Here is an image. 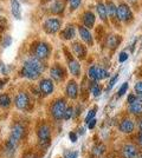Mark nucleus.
I'll return each instance as SVG.
<instances>
[{
  "instance_id": "7c9ffc66",
  "label": "nucleus",
  "mask_w": 142,
  "mask_h": 158,
  "mask_svg": "<svg viewBox=\"0 0 142 158\" xmlns=\"http://www.w3.org/2000/svg\"><path fill=\"white\" fill-rule=\"evenodd\" d=\"M134 91L137 96H142V80L141 81H137L134 86Z\"/></svg>"
},
{
  "instance_id": "37998d69",
  "label": "nucleus",
  "mask_w": 142,
  "mask_h": 158,
  "mask_svg": "<svg viewBox=\"0 0 142 158\" xmlns=\"http://www.w3.org/2000/svg\"><path fill=\"white\" fill-rule=\"evenodd\" d=\"M128 2L130 5H136L137 4V0H128Z\"/></svg>"
},
{
  "instance_id": "e433bc0d",
  "label": "nucleus",
  "mask_w": 142,
  "mask_h": 158,
  "mask_svg": "<svg viewBox=\"0 0 142 158\" xmlns=\"http://www.w3.org/2000/svg\"><path fill=\"white\" fill-rule=\"evenodd\" d=\"M136 99H137V97H136L135 94H133V93H131V94H129V96H128L127 102H128L129 104H131V103H134V102H135Z\"/></svg>"
},
{
  "instance_id": "7ed1b4c3",
  "label": "nucleus",
  "mask_w": 142,
  "mask_h": 158,
  "mask_svg": "<svg viewBox=\"0 0 142 158\" xmlns=\"http://www.w3.org/2000/svg\"><path fill=\"white\" fill-rule=\"evenodd\" d=\"M117 17H118V20L124 23V24L131 23L134 19V13L131 11L130 5H128L124 1L118 2V5H117Z\"/></svg>"
},
{
  "instance_id": "4468645a",
  "label": "nucleus",
  "mask_w": 142,
  "mask_h": 158,
  "mask_svg": "<svg viewBox=\"0 0 142 158\" xmlns=\"http://www.w3.org/2000/svg\"><path fill=\"white\" fill-rule=\"evenodd\" d=\"M96 23V17L91 11H85L83 15H82V25L84 27H87L89 30H91L95 26Z\"/></svg>"
},
{
  "instance_id": "5701e85b",
  "label": "nucleus",
  "mask_w": 142,
  "mask_h": 158,
  "mask_svg": "<svg viewBox=\"0 0 142 158\" xmlns=\"http://www.w3.org/2000/svg\"><path fill=\"white\" fill-rule=\"evenodd\" d=\"M122 38L116 35V34H110L108 37V46L111 48V50H115L116 47L121 44Z\"/></svg>"
},
{
  "instance_id": "aec40b11",
  "label": "nucleus",
  "mask_w": 142,
  "mask_h": 158,
  "mask_svg": "<svg viewBox=\"0 0 142 158\" xmlns=\"http://www.w3.org/2000/svg\"><path fill=\"white\" fill-rule=\"evenodd\" d=\"M96 12H97L100 19H101L103 23L108 24V13H107L105 5H104L103 2H97V5H96Z\"/></svg>"
},
{
  "instance_id": "a211bd4d",
  "label": "nucleus",
  "mask_w": 142,
  "mask_h": 158,
  "mask_svg": "<svg viewBox=\"0 0 142 158\" xmlns=\"http://www.w3.org/2000/svg\"><path fill=\"white\" fill-rule=\"evenodd\" d=\"M76 35V27L71 24H69L64 27V30H62L61 32V38L64 40H71L75 38Z\"/></svg>"
},
{
  "instance_id": "72a5a7b5",
  "label": "nucleus",
  "mask_w": 142,
  "mask_h": 158,
  "mask_svg": "<svg viewBox=\"0 0 142 158\" xmlns=\"http://www.w3.org/2000/svg\"><path fill=\"white\" fill-rule=\"evenodd\" d=\"M127 90H128V83H124L123 85L120 87V91L117 92V96H120V97H122L124 93L127 92Z\"/></svg>"
},
{
  "instance_id": "ea45409f",
  "label": "nucleus",
  "mask_w": 142,
  "mask_h": 158,
  "mask_svg": "<svg viewBox=\"0 0 142 158\" xmlns=\"http://www.w3.org/2000/svg\"><path fill=\"white\" fill-rule=\"evenodd\" d=\"M95 125H96V119H91L90 122L88 123V129H90V130H93L95 127Z\"/></svg>"
},
{
  "instance_id": "8fccbe9b",
  "label": "nucleus",
  "mask_w": 142,
  "mask_h": 158,
  "mask_svg": "<svg viewBox=\"0 0 142 158\" xmlns=\"http://www.w3.org/2000/svg\"><path fill=\"white\" fill-rule=\"evenodd\" d=\"M0 11H1V8H0Z\"/></svg>"
},
{
  "instance_id": "f257e3e1",
  "label": "nucleus",
  "mask_w": 142,
  "mask_h": 158,
  "mask_svg": "<svg viewBox=\"0 0 142 158\" xmlns=\"http://www.w3.org/2000/svg\"><path fill=\"white\" fill-rule=\"evenodd\" d=\"M44 71H45V65L43 60L38 59L36 57H31L25 60L20 70V76L30 80H36L41 77Z\"/></svg>"
},
{
  "instance_id": "a19ab883",
  "label": "nucleus",
  "mask_w": 142,
  "mask_h": 158,
  "mask_svg": "<svg viewBox=\"0 0 142 158\" xmlns=\"http://www.w3.org/2000/svg\"><path fill=\"white\" fill-rule=\"evenodd\" d=\"M137 126H139V130L142 132V117L140 118V120H139V123H137Z\"/></svg>"
},
{
  "instance_id": "f03ea898",
  "label": "nucleus",
  "mask_w": 142,
  "mask_h": 158,
  "mask_svg": "<svg viewBox=\"0 0 142 158\" xmlns=\"http://www.w3.org/2000/svg\"><path fill=\"white\" fill-rule=\"evenodd\" d=\"M52 48L45 41H37L32 45V54L33 57L41 60H46L51 56Z\"/></svg>"
},
{
  "instance_id": "1a4fd4ad",
  "label": "nucleus",
  "mask_w": 142,
  "mask_h": 158,
  "mask_svg": "<svg viewBox=\"0 0 142 158\" xmlns=\"http://www.w3.org/2000/svg\"><path fill=\"white\" fill-rule=\"evenodd\" d=\"M50 74H51V77L54 79V81H57V83H61L65 78V71H64V69L59 64H54L51 67Z\"/></svg>"
},
{
  "instance_id": "f8f14e48",
  "label": "nucleus",
  "mask_w": 142,
  "mask_h": 158,
  "mask_svg": "<svg viewBox=\"0 0 142 158\" xmlns=\"http://www.w3.org/2000/svg\"><path fill=\"white\" fill-rule=\"evenodd\" d=\"M78 34H80V37H81L82 41H84L85 44H88L90 46H93L94 45V39H93V34L90 32V30L87 28V27H84L83 25L82 26H78Z\"/></svg>"
},
{
  "instance_id": "2eb2a0df",
  "label": "nucleus",
  "mask_w": 142,
  "mask_h": 158,
  "mask_svg": "<svg viewBox=\"0 0 142 158\" xmlns=\"http://www.w3.org/2000/svg\"><path fill=\"white\" fill-rule=\"evenodd\" d=\"M71 48H72L74 54L78 59H84L85 58V56H87V47L84 46L82 43L75 41V43H72V45H71Z\"/></svg>"
},
{
  "instance_id": "2f4dec72",
  "label": "nucleus",
  "mask_w": 142,
  "mask_h": 158,
  "mask_svg": "<svg viewBox=\"0 0 142 158\" xmlns=\"http://www.w3.org/2000/svg\"><path fill=\"white\" fill-rule=\"evenodd\" d=\"M12 44V37L11 35H5V38L2 39V46L8 47Z\"/></svg>"
},
{
  "instance_id": "473e14b6",
  "label": "nucleus",
  "mask_w": 142,
  "mask_h": 158,
  "mask_svg": "<svg viewBox=\"0 0 142 158\" xmlns=\"http://www.w3.org/2000/svg\"><path fill=\"white\" fill-rule=\"evenodd\" d=\"M7 26V19L4 17H0V32H4Z\"/></svg>"
},
{
  "instance_id": "c03bdc74",
  "label": "nucleus",
  "mask_w": 142,
  "mask_h": 158,
  "mask_svg": "<svg viewBox=\"0 0 142 158\" xmlns=\"http://www.w3.org/2000/svg\"><path fill=\"white\" fill-rule=\"evenodd\" d=\"M136 41H137V39L134 40V43H133V45H131V52H134V50H135V44Z\"/></svg>"
},
{
  "instance_id": "9d476101",
  "label": "nucleus",
  "mask_w": 142,
  "mask_h": 158,
  "mask_svg": "<svg viewBox=\"0 0 142 158\" xmlns=\"http://www.w3.org/2000/svg\"><path fill=\"white\" fill-rule=\"evenodd\" d=\"M39 90H41V92L43 93V94H45V96L51 94L54 90V80H51V79H49V78L41 79V81H39Z\"/></svg>"
},
{
  "instance_id": "6ab92c4d",
  "label": "nucleus",
  "mask_w": 142,
  "mask_h": 158,
  "mask_svg": "<svg viewBox=\"0 0 142 158\" xmlns=\"http://www.w3.org/2000/svg\"><path fill=\"white\" fill-rule=\"evenodd\" d=\"M105 8H107V13H108V18L113 20V21H120L118 20V17H117V6L113 1H107V5H105Z\"/></svg>"
},
{
  "instance_id": "412c9836",
  "label": "nucleus",
  "mask_w": 142,
  "mask_h": 158,
  "mask_svg": "<svg viewBox=\"0 0 142 158\" xmlns=\"http://www.w3.org/2000/svg\"><path fill=\"white\" fill-rule=\"evenodd\" d=\"M64 8H65L64 0H54V2L51 4V7H50L51 12L54 14H63Z\"/></svg>"
},
{
  "instance_id": "393cba45",
  "label": "nucleus",
  "mask_w": 142,
  "mask_h": 158,
  "mask_svg": "<svg viewBox=\"0 0 142 158\" xmlns=\"http://www.w3.org/2000/svg\"><path fill=\"white\" fill-rule=\"evenodd\" d=\"M11 105V98L7 93H2L0 94V107H4V109H7Z\"/></svg>"
},
{
  "instance_id": "dca6fc26",
  "label": "nucleus",
  "mask_w": 142,
  "mask_h": 158,
  "mask_svg": "<svg viewBox=\"0 0 142 158\" xmlns=\"http://www.w3.org/2000/svg\"><path fill=\"white\" fill-rule=\"evenodd\" d=\"M137 148L133 144H126L122 148L123 158H136L137 157Z\"/></svg>"
},
{
  "instance_id": "a878e982",
  "label": "nucleus",
  "mask_w": 142,
  "mask_h": 158,
  "mask_svg": "<svg viewBox=\"0 0 142 158\" xmlns=\"http://www.w3.org/2000/svg\"><path fill=\"white\" fill-rule=\"evenodd\" d=\"M104 152H105V146L103 144L95 145L94 149H93V155L95 157H100L102 155H104Z\"/></svg>"
},
{
  "instance_id": "09e8293b",
  "label": "nucleus",
  "mask_w": 142,
  "mask_h": 158,
  "mask_svg": "<svg viewBox=\"0 0 142 158\" xmlns=\"http://www.w3.org/2000/svg\"><path fill=\"white\" fill-rule=\"evenodd\" d=\"M141 48H142V44H141Z\"/></svg>"
},
{
  "instance_id": "4be33fe9",
  "label": "nucleus",
  "mask_w": 142,
  "mask_h": 158,
  "mask_svg": "<svg viewBox=\"0 0 142 158\" xmlns=\"http://www.w3.org/2000/svg\"><path fill=\"white\" fill-rule=\"evenodd\" d=\"M11 12L15 19H21V5L18 0H11Z\"/></svg>"
},
{
  "instance_id": "423d86ee",
  "label": "nucleus",
  "mask_w": 142,
  "mask_h": 158,
  "mask_svg": "<svg viewBox=\"0 0 142 158\" xmlns=\"http://www.w3.org/2000/svg\"><path fill=\"white\" fill-rule=\"evenodd\" d=\"M61 27L62 20L58 18H49L43 24V28L47 34H56L57 32L61 31Z\"/></svg>"
},
{
  "instance_id": "20e7f679",
  "label": "nucleus",
  "mask_w": 142,
  "mask_h": 158,
  "mask_svg": "<svg viewBox=\"0 0 142 158\" xmlns=\"http://www.w3.org/2000/svg\"><path fill=\"white\" fill-rule=\"evenodd\" d=\"M68 107L67 100L63 98L56 99L51 105V114L56 120H61L64 117V112Z\"/></svg>"
},
{
  "instance_id": "bb28decb",
  "label": "nucleus",
  "mask_w": 142,
  "mask_h": 158,
  "mask_svg": "<svg viewBox=\"0 0 142 158\" xmlns=\"http://www.w3.org/2000/svg\"><path fill=\"white\" fill-rule=\"evenodd\" d=\"M81 4H82V0H70V1H69V7H70V11H71V12L76 11L78 7L81 6Z\"/></svg>"
},
{
  "instance_id": "79ce46f5",
  "label": "nucleus",
  "mask_w": 142,
  "mask_h": 158,
  "mask_svg": "<svg viewBox=\"0 0 142 158\" xmlns=\"http://www.w3.org/2000/svg\"><path fill=\"white\" fill-rule=\"evenodd\" d=\"M71 155H72V156H69V158H76V157H77V155H78V152L75 151V152H72Z\"/></svg>"
},
{
  "instance_id": "f3484780",
  "label": "nucleus",
  "mask_w": 142,
  "mask_h": 158,
  "mask_svg": "<svg viewBox=\"0 0 142 158\" xmlns=\"http://www.w3.org/2000/svg\"><path fill=\"white\" fill-rule=\"evenodd\" d=\"M65 92H67V96H68L70 99H76L78 97V85L75 80H70L67 85V89H65Z\"/></svg>"
},
{
  "instance_id": "b1692460",
  "label": "nucleus",
  "mask_w": 142,
  "mask_h": 158,
  "mask_svg": "<svg viewBox=\"0 0 142 158\" xmlns=\"http://www.w3.org/2000/svg\"><path fill=\"white\" fill-rule=\"evenodd\" d=\"M129 111L135 116H141L142 114V104L136 99L134 103L129 104Z\"/></svg>"
},
{
  "instance_id": "9b49d317",
  "label": "nucleus",
  "mask_w": 142,
  "mask_h": 158,
  "mask_svg": "<svg viewBox=\"0 0 142 158\" xmlns=\"http://www.w3.org/2000/svg\"><path fill=\"white\" fill-rule=\"evenodd\" d=\"M118 130L126 135H130L135 130V123L129 118H124L121 120V123L118 124Z\"/></svg>"
},
{
  "instance_id": "ddd939ff",
  "label": "nucleus",
  "mask_w": 142,
  "mask_h": 158,
  "mask_svg": "<svg viewBox=\"0 0 142 158\" xmlns=\"http://www.w3.org/2000/svg\"><path fill=\"white\" fill-rule=\"evenodd\" d=\"M67 57H68V66H69V71L71 72V74L74 76V77H80L82 73V70H81V64L78 63V60L74 59L72 57L70 58L68 56V53H67Z\"/></svg>"
},
{
  "instance_id": "de8ad7c7",
  "label": "nucleus",
  "mask_w": 142,
  "mask_h": 158,
  "mask_svg": "<svg viewBox=\"0 0 142 158\" xmlns=\"http://www.w3.org/2000/svg\"><path fill=\"white\" fill-rule=\"evenodd\" d=\"M140 158H142V153H141V157H140Z\"/></svg>"
},
{
  "instance_id": "cd10ccee",
  "label": "nucleus",
  "mask_w": 142,
  "mask_h": 158,
  "mask_svg": "<svg viewBox=\"0 0 142 158\" xmlns=\"http://www.w3.org/2000/svg\"><path fill=\"white\" fill-rule=\"evenodd\" d=\"M72 117H74V107H72V106H68L65 112H64L63 119H64V120H69V119H71Z\"/></svg>"
},
{
  "instance_id": "c756f323",
  "label": "nucleus",
  "mask_w": 142,
  "mask_h": 158,
  "mask_svg": "<svg viewBox=\"0 0 142 158\" xmlns=\"http://www.w3.org/2000/svg\"><path fill=\"white\" fill-rule=\"evenodd\" d=\"M96 112H97V109L95 107V109H93V110H90V111L88 112V114H87V118H85V122L87 123H89L91 119L95 118V116H96Z\"/></svg>"
},
{
  "instance_id": "49530a36",
  "label": "nucleus",
  "mask_w": 142,
  "mask_h": 158,
  "mask_svg": "<svg viewBox=\"0 0 142 158\" xmlns=\"http://www.w3.org/2000/svg\"><path fill=\"white\" fill-rule=\"evenodd\" d=\"M23 1H27V0H23Z\"/></svg>"
},
{
  "instance_id": "f704fd0d",
  "label": "nucleus",
  "mask_w": 142,
  "mask_h": 158,
  "mask_svg": "<svg viewBox=\"0 0 142 158\" xmlns=\"http://www.w3.org/2000/svg\"><path fill=\"white\" fill-rule=\"evenodd\" d=\"M117 79H118V73H116L115 76L110 79V83H109V85H108V90H111V89H113V86L115 85L116 81H117Z\"/></svg>"
},
{
  "instance_id": "4c0bfd02",
  "label": "nucleus",
  "mask_w": 142,
  "mask_h": 158,
  "mask_svg": "<svg viewBox=\"0 0 142 158\" xmlns=\"http://www.w3.org/2000/svg\"><path fill=\"white\" fill-rule=\"evenodd\" d=\"M69 138H70V140H71L72 143H76V142H77V135H76L75 132H70V133H69Z\"/></svg>"
},
{
  "instance_id": "39448f33",
  "label": "nucleus",
  "mask_w": 142,
  "mask_h": 158,
  "mask_svg": "<svg viewBox=\"0 0 142 158\" xmlns=\"http://www.w3.org/2000/svg\"><path fill=\"white\" fill-rule=\"evenodd\" d=\"M88 76L93 81H100V80H103V79L108 78L109 72L105 69L101 67V66L93 65V66H90V69H89Z\"/></svg>"
},
{
  "instance_id": "c85d7f7f",
  "label": "nucleus",
  "mask_w": 142,
  "mask_h": 158,
  "mask_svg": "<svg viewBox=\"0 0 142 158\" xmlns=\"http://www.w3.org/2000/svg\"><path fill=\"white\" fill-rule=\"evenodd\" d=\"M91 92H93V94H94V97H100L102 93L101 86L98 85V84H94L93 89H91Z\"/></svg>"
},
{
  "instance_id": "0eeeda50",
  "label": "nucleus",
  "mask_w": 142,
  "mask_h": 158,
  "mask_svg": "<svg viewBox=\"0 0 142 158\" xmlns=\"http://www.w3.org/2000/svg\"><path fill=\"white\" fill-rule=\"evenodd\" d=\"M31 104V97L25 91H20L14 97V105L18 110H26Z\"/></svg>"
},
{
  "instance_id": "c9c22d12",
  "label": "nucleus",
  "mask_w": 142,
  "mask_h": 158,
  "mask_svg": "<svg viewBox=\"0 0 142 158\" xmlns=\"http://www.w3.org/2000/svg\"><path fill=\"white\" fill-rule=\"evenodd\" d=\"M127 59H128V53L127 52L120 53V56H118V61H120V63H124Z\"/></svg>"
},
{
  "instance_id": "3c124183",
  "label": "nucleus",
  "mask_w": 142,
  "mask_h": 158,
  "mask_svg": "<svg viewBox=\"0 0 142 158\" xmlns=\"http://www.w3.org/2000/svg\"><path fill=\"white\" fill-rule=\"evenodd\" d=\"M69 1H70V0H69Z\"/></svg>"
},
{
  "instance_id": "a18cd8bd",
  "label": "nucleus",
  "mask_w": 142,
  "mask_h": 158,
  "mask_svg": "<svg viewBox=\"0 0 142 158\" xmlns=\"http://www.w3.org/2000/svg\"><path fill=\"white\" fill-rule=\"evenodd\" d=\"M139 143H140V145L142 146V132L140 133V136H139Z\"/></svg>"
},
{
  "instance_id": "58836bf2",
  "label": "nucleus",
  "mask_w": 142,
  "mask_h": 158,
  "mask_svg": "<svg viewBox=\"0 0 142 158\" xmlns=\"http://www.w3.org/2000/svg\"><path fill=\"white\" fill-rule=\"evenodd\" d=\"M0 72L4 73V74L8 72V71H7V66L4 65V63H1V61H0Z\"/></svg>"
},
{
  "instance_id": "6e6552de",
  "label": "nucleus",
  "mask_w": 142,
  "mask_h": 158,
  "mask_svg": "<svg viewBox=\"0 0 142 158\" xmlns=\"http://www.w3.org/2000/svg\"><path fill=\"white\" fill-rule=\"evenodd\" d=\"M37 136H38V139H39V143L41 144L49 146L50 139H51V130H50L49 126L45 125V124L39 126V129L37 131Z\"/></svg>"
}]
</instances>
